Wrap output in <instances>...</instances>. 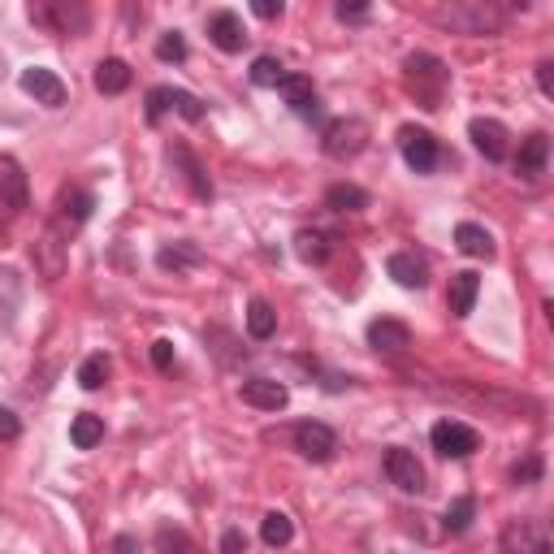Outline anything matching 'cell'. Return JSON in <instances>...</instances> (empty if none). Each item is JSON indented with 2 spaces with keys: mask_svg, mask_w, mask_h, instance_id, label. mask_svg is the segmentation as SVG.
<instances>
[{
  "mask_svg": "<svg viewBox=\"0 0 554 554\" xmlns=\"http://www.w3.org/2000/svg\"><path fill=\"white\" fill-rule=\"evenodd\" d=\"M247 74H252V83H256V87H265V91H277V87L286 83V65L277 61V57H256Z\"/></svg>",
  "mask_w": 554,
  "mask_h": 554,
  "instance_id": "35",
  "label": "cell"
},
{
  "mask_svg": "<svg viewBox=\"0 0 554 554\" xmlns=\"http://www.w3.org/2000/svg\"><path fill=\"white\" fill-rule=\"evenodd\" d=\"M18 303H22V282H18V273H13V269H0V325L13 321Z\"/></svg>",
  "mask_w": 554,
  "mask_h": 554,
  "instance_id": "34",
  "label": "cell"
},
{
  "mask_svg": "<svg viewBox=\"0 0 554 554\" xmlns=\"http://www.w3.org/2000/svg\"><path fill=\"white\" fill-rule=\"evenodd\" d=\"M277 91H282V100L290 104V113L303 117V122H312V117L321 113V100H316L312 78H303V74H286V83L277 87Z\"/></svg>",
  "mask_w": 554,
  "mask_h": 554,
  "instance_id": "21",
  "label": "cell"
},
{
  "mask_svg": "<svg viewBox=\"0 0 554 554\" xmlns=\"http://www.w3.org/2000/svg\"><path fill=\"white\" fill-rule=\"evenodd\" d=\"M70 442L78 446V451H91V446L104 442V420L96 412H78L70 420Z\"/></svg>",
  "mask_w": 554,
  "mask_h": 554,
  "instance_id": "30",
  "label": "cell"
},
{
  "mask_svg": "<svg viewBox=\"0 0 554 554\" xmlns=\"http://www.w3.org/2000/svg\"><path fill=\"white\" fill-rule=\"evenodd\" d=\"M455 247L472 260H494V234L477 226V221H459L455 226Z\"/></svg>",
  "mask_w": 554,
  "mask_h": 554,
  "instance_id": "25",
  "label": "cell"
},
{
  "mask_svg": "<svg viewBox=\"0 0 554 554\" xmlns=\"http://www.w3.org/2000/svg\"><path fill=\"white\" fill-rule=\"evenodd\" d=\"M498 554H554V537L546 520H511L498 537Z\"/></svg>",
  "mask_w": 554,
  "mask_h": 554,
  "instance_id": "5",
  "label": "cell"
},
{
  "mask_svg": "<svg viewBox=\"0 0 554 554\" xmlns=\"http://www.w3.org/2000/svg\"><path fill=\"white\" fill-rule=\"evenodd\" d=\"M368 347H373L377 355H403L407 347H412V329H407L403 321H394V316H381V321L368 325Z\"/></svg>",
  "mask_w": 554,
  "mask_h": 554,
  "instance_id": "18",
  "label": "cell"
},
{
  "mask_svg": "<svg viewBox=\"0 0 554 554\" xmlns=\"http://www.w3.org/2000/svg\"><path fill=\"white\" fill-rule=\"evenodd\" d=\"M156 57L161 61H187V39H182V31H165L161 39H156Z\"/></svg>",
  "mask_w": 554,
  "mask_h": 554,
  "instance_id": "37",
  "label": "cell"
},
{
  "mask_svg": "<svg viewBox=\"0 0 554 554\" xmlns=\"http://www.w3.org/2000/svg\"><path fill=\"white\" fill-rule=\"evenodd\" d=\"M399 152H403V165L412 174H433L442 161V143L429 135L425 126H403L399 130Z\"/></svg>",
  "mask_w": 554,
  "mask_h": 554,
  "instance_id": "7",
  "label": "cell"
},
{
  "mask_svg": "<svg viewBox=\"0 0 554 554\" xmlns=\"http://www.w3.org/2000/svg\"><path fill=\"white\" fill-rule=\"evenodd\" d=\"M156 265H161L165 273H187V269H200L204 265V252L195 243L178 239V243H165L161 252H156Z\"/></svg>",
  "mask_w": 554,
  "mask_h": 554,
  "instance_id": "26",
  "label": "cell"
},
{
  "mask_svg": "<svg viewBox=\"0 0 554 554\" xmlns=\"http://www.w3.org/2000/svg\"><path fill=\"white\" fill-rule=\"evenodd\" d=\"M468 135H472V148H477L485 161H507L511 156V130L498 122V117H472L468 122Z\"/></svg>",
  "mask_w": 554,
  "mask_h": 554,
  "instance_id": "11",
  "label": "cell"
},
{
  "mask_svg": "<svg viewBox=\"0 0 554 554\" xmlns=\"http://www.w3.org/2000/svg\"><path fill=\"white\" fill-rule=\"evenodd\" d=\"M109 373H113V364H109V355H87L83 364H78V386L83 390H100L104 381H109Z\"/></svg>",
  "mask_w": 554,
  "mask_h": 554,
  "instance_id": "33",
  "label": "cell"
},
{
  "mask_svg": "<svg viewBox=\"0 0 554 554\" xmlns=\"http://www.w3.org/2000/svg\"><path fill=\"white\" fill-rule=\"evenodd\" d=\"M403 87L416 96L420 109H442L446 100V87H451V70H446L442 57H433V52H412V57L403 61Z\"/></svg>",
  "mask_w": 554,
  "mask_h": 554,
  "instance_id": "1",
  "label": "cell"
},
{
  "mask_svg": "<svg viewBox=\"0 0 554 554\" xmlns=\"http://www.w3.org/2000/svg\"><path fill=\"white\" fill-rule=\"evenodd\" d=\"M156 554H200V550H195V542L178 524H161L156 529Z\"/></svg>",
  "mask_w": 554,
  "mask_h": 554,
  "instance_id": "36",
  "label": "cell"
},
{
  "mask_svg": "<svg viewBox=\"0 0 554 554\" xmlns=\"http://www.w3.org/2000/svg\"><path fill=\"white\" fill-rule=\"evenodd\" d=\"M381 468H386L390 485H399L403 494H420V490H425V468H420V459L412 451H403V446H390L386 459H381Z\"/></svg>",
  "mask_w": 554,
  "mask_h": 554,
  "instance_id": "12",
  "label": "cell"
},
{
  "mask_svg": "<svg viewBox=\"0 0 554 554\" xmlns=\"http://www.w3.org/2000/svg\"><path fill=\"white\" fill-rule=\"evenodd\" d=\"M91 213H96V195L83 191V187H70V191H61V200H57V213H52L48 226L61 234V239H74L78 230L91 221Z\"/></svg>",
  "mask_w": 554,
  "mask_h": 554,
  "instance_id": "8",
  "label": "cell"
},
{
  "mask_svg": "<svg viewBox=\"0 0 554 554\" xmlns=\"http://www.w3.org/2000/svg\"><path fill=\"white\" fill-rule=\"evenodd\" d=\"M368 139H373V130H368L364 117H334V122L321 130V148H325V156H334V161L360 156L368 148Z\"/></svg>",
  "mask_w": 554,
  "mask_h": 554,
  "instance_id": "3",
  "label": "cell"
},
{
  "mask_svg": "<svg viewBox=\"0 0 554 554\" xmlns=\"http://www.w3.org/2000/svg\"><path fill=\"white\" fill-rule=\"evenodd\" d=\"M18 438H22V420L9 407H0V442H18Z\"/></svg>",
  "mask_w": 554,
  "mask_h": 554,
  "instance_id": "40",
  "label": "cell"
},
{
  "mask_svg": "<svg viewBox=\"0 0 554 554\" xmlns=\"http://www.w3.org/2000/svg\"><path fill=\"white\" fill-rule=\"evenodd\" d=\"M169 109H178L187 122H204V100L200 96H191V91H182V87H152L148 91V126H156Z\"/></svg>",
  "mask_w": 554,
  "mask_h": 554,
  "instance_id": "9",
  "label": "cell"
},
{
  "mask_svg": "<svg viewBox=\"0 0 554 554\" xmlns=\"http://www.w3.org/2000/svg\"><path fill=\"white\" fill-rule=\"evenodd\" d=\"M546 169H550V135H546V130H533V135L520 143V152H516V174L524 182H542Z\"/></svg>",
  "mask_w": 554,
  "mask_h": 554,
  "instance_id": "14",
  "label": "cell"
},
{
  "mask_svg": "<svg viewBox=\"0 0 554 554\" xmlns=\"http://www.w3.org/2000/svg\"><path fill=\"white\" fill-rule=\"evenodd\" d=\"M429 442L442 459H468L481 451V433L464 425V420H438V425L429 429Z\"/></svg>",
  "mask_w": 554,
  "mask_h": 554,
  "instance_id": "6",
  "label": "cell"
},
{
  "mask_svg": "<svg viewBox=\"0 0 554 554\" xmlns=\"http://www.w3.org/2000/svg\"><path fill=\"white\" fill-rule=\"evenodd\" d=\"M252 13H256V18H265V22H273V18H282V0H252Z\"/></svg>",
  "mask_w": 554,
  "mask_h": 554,
  "instance_id": "42",
  "label": "cell"
},
{
  "mask_svg": "<svg viewBox=\"0 0 554 554\" xmlns=\"http://www.w3.org/2000/svg\"><path fill=\"white\" fill-rule=\"evenodd\" d=\"M442 26H451L459 35H494L498 26H503L507 13L498 5H481V0H472V5H451V9H438L433 13Z\"/></svg>",
  "mask_w": 554,
  "mask_h": 554,
  "instance_id": "4",
  "label": "cell"
},
{
  "mask_svg": "<svg viewBox=\"0 0 554 554\" xmlns=\"http://www.w3.org/2000/svg\"><path fill=\"white\" fill-rule=\"evenodd\" d=\"M221 554H247L243 529H226V533H221Z\"/></svg>",
  "mask_w": 554,
  "mask_h": 554,
  "instance_id": "41",
  "label": "cell"
},
{
  "mask_svg": "<svg viewBox=\"0 0 554 554\" xmlns=\"http://www.w3.org/2000/svg\"><path fill=\"white\" fill-rule=\"evenodd\" d=\"M174 360H178V355H174V342H169V338H156V342H152V364L161 368V373H174Z\"/></svg>",
  "mask_w": 554,
  "mask_h": 554,
  "instance_id": "39",
  "label": "cell"
},
{
  "mask_svg": "<svg viewBox=\"0 0 554 554\" xmlns=\"http://www.w3.org/2000/svg\"><path fill=\"white\" fill-rule=\"evenodd\" d=\"M22 91L26 96H35V104H44V109H61L65 104V83L44 65H31V70H22Z\"/></svg>",
  "mask_w": 554,
  "mask_h": 554,
  "instance_id": "17",
  "label": "cell"
},
{
  "mask_svg": "<svg viewBox=\"0 0 554 554\" xmlns=\"http://www.w3.org/2000/svg\"><path fill=\"white\" fill-rule=\"evenodd\" d=\"M295 451L308 459V464H329L338 455V433L321 425V420H299L295 425Z\"/></svg>",
  "mask_w": 554,
  "mask_h": 554,
  "instance_id": "10",
  "label": "cell"
},
{
  "mask_svg": "<svg viewBox=\"0 0 554 554\" xmlns=\"http://www.w3.org/2000/svg\"><path fill=\"white\" fill-rule=\"evenodd\" d=\"M511 481H516V485H533V481H542V455H529L524 464L511 468Z\"/></svg>",
  "mask_w": 554,
  "mask_h": 554,
  "instance_id": "38",
  "label": "cell"
},
{
  "mask_svg": "<svg viewBox=\"0 0 554 554\" xmlns=\"http://www.w3.org/2000/svg\"><path fill=\"white\" fill-rule=\"evenodd\" d=\"M247 334H252L256 342H269L277 334V312H273V303L265 299H252L247 303Z\"/></svg>",
  "mask_w": 554,
  "mask_h": 554,
  "instance_id": "31",
  "label": "cell"
},
{
  "mask_svg": "<svg viewBox=\"0 0 554 554\" xmlns=\"http://www.w3.org/2000/svg\"><path fill=\"white\" fill-rule=\"evenodd\" d=\"M260 542H265L269 550H282L295 542V520L286 516V511H269L265 520H260Z\"/></svg>",
  "mask_w": 554,
  "mask_h": 554,
  "instance_id": "29",
  "label": "cell"
},
{
  "mask_svg": "<svg viewBox=\"0 0 554 554\" xmlns=\"http://www.w3.org/2000/svg\"><path fill=\"white\" fill-rule=\"evenodd\" d=\"M169 165H174V174L187 182L191 187V195L195 200H213V182H208V174H204V165H200V156H195L187 143H169Z\"/></svg>",
  "mask_w": 554,
  "mask_h": 554,
  "instance_id": "13",
  "label": "cell"
},
{
  "mask_svg": "<svg viewBox=\"0 0 554 554\" xmlns=\"http://www.w3.org/2000/svg\"><path fill=\"white\" fill-rule=\"evenodd\" d=\"M31 204V187H26V174L13 156H0V208L9 213H22Z\"/></svg>",
  "mask_w": 554,
  "mask_h": 554,
  "instance_id": "19",
  "label": "cell"
},
{
  "mask_svg": "<svg viewBox=\"0 0 554 554\" xmlns=\"http://www.w3.org/2000/svg\"><path fill=\"white\" fill-rule=\"evenodd\" d=\"M472 520H477V498L464 494V498H455L451 507H446V520H442V529L459 537V533H468L472 529Z\"/></svg>",
  "mask_w": 554,
  "mask_h": 554,
  "instance_id": "32",
  "label": "cell"
},
{
  "mask_svg": "<svg viewBox=\"0 0 554 554\" xmlns=\"http://www.w3.org/2000/svg\"><path fill=\"white\" fill-rule=\"evenodd\" d=\"M386 273H390L399 286H407V290H425V286H429V265H425V260H420L416 252H394V256L386 260Z\"/></svg>",
  "mask_w": 554,
  "mask_h": 554,
  "instance_id": "23",
  "label": "cell"
},
{
  "mask_svg": "<svg viewBox=\"0 0 554 554\" xmlns=\"http://www.w3.org/2000/svg\"><path fill=\"white\" fill-rule=\"evenodd\" d=\"M295 256L303 260V265H325V260L334 256V234H325L316 226H303L295 234Z\"/></svg>",
  "mask_w": 554,
  "mask_h": 554,
  "instance_id": "24",
  "label": "cell"
},
{
  "mask_svg": "<svg viewBox=\"0 0 554 554\" xmlns=\"http://www.w3.org/2000/svg\"><path fill=\"white\" fill-rule=\"evenodd\" d=\"M368 204H373L368 191L355 187V182H334V187L325 191V208H334V213H364Z\"/></svg>",
  "mask_w": 554,
  "mask_h": 554,
  "instance_id": "28",
  "label": "cell"
},
{
  "mask_svg": "<svg viewBox=\"0 0 554 554\" xmlns=\"http://www.w3.org/2000/svg\"><path fill=\"white\" fill-rule=\"evenodd\" d=\"M334 13H338L342 22H364L368 18V5H338Z\"/></svg>",
  "mask_w": 554,
  "mask_h": 554,
  "instance_id": "45",
  "label": "cell"
},
{
  "mask_svg": "<svg viewBox=\"0 0 554 554\" xmlns=\"http://www.w3.org/2000/svg\"><path fill=\"white\" fill-rule=\"evenodd\" d=\"M109 550H113V554H139V537H135V533H117Z\"/></svg>",
  "mask_w": 554,
  "mask_h": 554,
  "instance_id": "44",
  "label": "cell"
},
{
  "mask_svg": "<svg viewBox=\"0 0 554 554\" xmlns=\"http://www.w3.org/2000/svg\"><path fill=\"white\" fill-rule=\"evenodd\" d=\"M26 18L48 35H83L91 26V9L70 5V0H35V5L26 9Z\"/></svg>",
  "mask_w": 554,
  "mask_h": 554,
  "instance_id": "2",
  "label": "cell"
},
{
  "mask_svg": "<svg viewBox=\"0 0 554 554\" xmlns=\"http://www.w3.org/2000/svg\"><path fill=\"white\" fill-rule=\"evenodd\" d=\"M537 87H542V96H554V61L537 65Z\"/></svg>",
  "mask_w": 554,
  "mask_h": 554,
  "instance_id": "43",
  "label": "cell"
},
{
  "mask_svg": "<svg viewBox=\"0 0 554 554\" xmlns=\"http://www.w3.org/2000/svg\"><path fill=\"white\" fill-rule=\"evenodd\" d=\"M477 295H481V273H472V269L451 273V286H446V308H451V316H459V321L472 316Z\"/></svg>",
  "mask_w": 554,
  "mask_h": 554,
  "instance_id": "22",
  "label": "cell"
},
{
  "mask_svg": "<svg viewBox=\"0 0 554 554\" xmlns=\"http://www.w3.org/2000/svg\"><path fill=\"white\" fill-rule=\"evenodd\" d=\"M239 394H243L247 407H260V412H282L290 403L286 381H277V377H247L239 386Z\"/></svg>",
  "mask_w": 554,
  "mask_h": 554,
  "instance_id": "15",
  "label": "cell"
},
{
  "mask_svg": "<svg viewBox=\"0 0 554 554\" xmlns=\"http://www.w3.org/2000/svg\"><path fill=\"white\" fill-rule=\"evenodd\" d=\"M0 247H9V230L5 226H0Z\"/></svg>",
  "mask_w": 554,
  "mask_h": 554,
  "instance_id": "46",
  "label": "cell"
},
{
  "mask_svg": "<svg viewBox=\"0 0 554 554\" xmlns=\"http://www.w3.org/2000/svg\"><path fill=\"white\" fill-rule=\"evenodd\" d=\"M130 83H135V74H130V65L122 57H104L96 65V91L100 96H122Z\"/></svg>",
  "mask_w": 554,
  "mask_h": 554,
  "instance_id": "27",
  "label": "cell"
},
{
  "mask_svg": "<svg viewBox=\"0 0 554 554\" xmlns=\"http://www.w3.org/2000/svg\"><path fill=\"white\" fill-rule=\"evenodd\" d=\"M65 260H70V239H61L57 230H44V239L35 243V265H39V273L48 277V282H57V277L65 273Z\"/></svg>",
  "mask_w": 554,
  "mask_h": 554,
  "instance_id": "20",
  "label": "cell"
},
{
  "mask_svg": "<svg viewBox=\"0 0 554 554\" xmlns=\"http://www.w3.org/2000/svg\"><path fill=\"white\" fill-rule=\"evenodd\" d=\"M208 39H213L221 52H243L252 35H247V26L234 9H217V13H208Z\"/></svg>",
  "mask_w": 554,
  "mask_h": 554,
  "instance_id": "16",
  "label": "cell"
}]
</instances>
